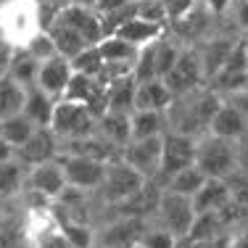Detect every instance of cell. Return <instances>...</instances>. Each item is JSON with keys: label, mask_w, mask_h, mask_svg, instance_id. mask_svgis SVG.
<instances>
[{"label": "cell", "mask_w": 248, "mask_h": 248, "mask_svg": "<svg viewBox=\"0 0 248 248\" xmlns=\"http://www.w3.org/2000/svg\"><path fill=\"white\" fill-rule=\"evenodd\" d=\"M53 111H56V98H50L48 93H43L37 85L29 87L27 100H24V111H21V114H24L34 127H50Z\"/></svg>", "instance_id": "obj_26"}, {"label": "cell", "mask_w": 248, "mask_h": 248, "mask_svg": "<svg viewBox=\"0 0 248 248\" xmlns=\"http://www.w3.org/2000/svg\"><path fill=\"white\" fill-rule=\"evenodd\" d=\"M72 3H77V5H90V8H95L98 0H72Z\"/></svg>", "instance_id": "obj_50"}, {"label": "cell", "mask_w": 248, "mask_h": 248, "mask_svg": "<svg viewBox=\"0 0 248 248\" xmlns=\"http://www.w3.org/2000/svg\"><path fill=\"white\" fill-rule=\"evenodd\" d=\"M203 3V8L209 11L214 19H224V16L230 14V8H232L235 0H201Z\"/></svg>", "instance_id": "obj_42"}, {"label": "cell", "mask_w": 248, "mask_h": 248, "mask_svg": "<svg viewBox=\"0 0 248 248\" xmlns=\"http://www.w3.org/2000/svg\"><path fill=\"white\" fill-rule=\"evenodd\" d=\"M0 3H3V0H0Z\"/></svg>", "instance_id": "obj_54"}, {"label": "cell", "mask_w": 248, "mask_h": 248, "mask_svg": "<svg viewBox=\"0 0 248 248\" xmlns=\"http://www.w3.org/2000/svg\"><path fill=\"white\" fill-rule=\"evenodd\" d=\"M246 43H248V34H246Z\"/></svg>", "instance_id": "obj_52"}, {"label": "cell", "mask_w": 248, "mask_h": 248, "mask_svg": "<svg viewBox=\"0 0 248 248\" xmlns=\"http://www.w3.org/2000/svg\"><path fill=\"white\" fill-rule=\"evenodd\" d=\"M27 172H29V167L21 164L16 156L0 164V198H14L19 193H24Z\"/></svg>", "instance_id": "obj_30"}, {"label": "cell", "mask_w": 248, "mask_h": 248, "mask_svg": "<svg viewBox=\"0 0 248 248\" xmlns=\"http://www.w3.org/2000/svg\"><path fill=\"white\" fill-rule=\"evenodd\" d=\"M206 135H217V138L238 143V140H243L248 135V119L230 103V100H222V106L217 108V114H214V119H211Z\"/></svg>", "instance_id": "obj_20"}, {"label": "cell", "mask_w": 248, "mask_h": 248, "mask_svg": "<svg viewBox=\"0 0 248 248\" xmlns=\"http://www.w3.org/2000/svg\"><path fill=\"white\" fill-rule=\"evenodd\" d=\"M21 50H27L29 56H32L34 61H40V63L48 61V58H53V56H58V53H56V45H53L50 34L45 32V29L34 34V37L27 43V48H21Z\"/></svg>", "instance_id": "obj_37"}, {"label": "cell", "mask_w": 248, "mask_h": 248, "mask_svg": "<svg viewBox=\"0 0 248 248\" xmlns=\"http://www.w3.org/2000/svg\"><path fill=\"white\" fill-rule=\"evenodd\" d=\"M193 164L209 180H227L232 172H238V143L217 138V135H203L196 143Z\"/></svg>", "instance_id": "obj_3"}, {"label": "cell", "mask_w": 248, "mask_h": 248, "mask_svg": "<svg viewBox=\"0 0 248 248\" xmlns=\"http://www.w3.org/2000/svg\"><path fill=\"white\" fill-rule=\"evenodd\" d=\"M164 148H161V169L153 180L161 187H167V182L172 180L177 172H182L185 167H190L196 161V143L198 138H190V135H180L167 129L164 132Z\"/></svg>", "instance_id": "obj_6"}, {"label": "cell", "mask_w": 248, "mask_h": 248, "mask_svg": "<svg viewBox=\"0 0 248 248\" xmlns=\"http://www.w3.org/2000/svg\"><path fill=\"white\" fill-rule=\"evenodd\" d=\"M224 100H230V103H232L235 108H238L240 114H243L246 119H248V87H246V90H238V93H232V95H227Z\"/></svg>", "instance_id": "obj_44"}, {"label": "cell", "mask_w": 248, "mask_h": 248, "mask_svg": "<svg viewBox=\"0 0 248 248\" xmlns=\"http://www.w3.org/2000/svg\"><path fill=\"white\" fill-rule=\"evenodd\" d=\"M58 161L63 167V177H66L69 187L95 193L100 182H103V174H106L103 161H95V158H87V156H74V153H61Z\"/></svg>", "instance_id": "obj_13"}, {"label": "cell", "mask_w": 248, "mask_h": 248, "mask_svg": "<svg viewBox=\"0 0 248 248\" xmlns=\"http://www.w3.org/2000/svg\"><path fill=\"white\" fill-rule=\"evenodd\" d=\"M174 95L169 93V87L161 79L151 82H138L135 90V111H167Z\"/></svg>", "instance_id": "obj_23"}, {"label": "cell", "mask_w": 248, "mask_h": 248, "mask_svg": "<svg viewBox=\"0 0 248 248\" xmlns=\"http://www.w3.org/2000/svg\"><path fill=\"white\" fill-rule=\"evenodd\" d=\"M232 201L230 187L224 180H206V185L193 196V209L196 214H209V211H222Z\"/></svg>", "instance_id": "obj_25"}, {"label": "cell", "mask_w": 248, "mask_h": 248, "mask_svg": "<svg viewBox=\"0 0 248 248\" xmlns=\"http://www.w3.org/2000/svg\"><path fill=\"white\" fill-rule=\"evenodd\" d=\"M198 0H164V8H167V19L169 21H174V19H180L182 14H187V11L196 5Z\"/></svg>", "instance_id": "obj_41"}, {"label": "cell", "mask_w": 248, "mask_h": 248, "mask_svg": "<svg viewBox=\"0 0 248 248\" xmlns=\"http://www.w3.org/2000/svg\"><path fill=\"white\" fill-rule=\"evenodd\" d=\"M24 100H27L24 85H19L8 74L0 77V122L11 119V116H19L24 111Z\"/></svg>", "instance_id": "obj_27"}, {"label": "cell", "mask_w": 248, "mask_h": 248, "mask_svg": "<svg viewBox=\"0 0 248 248\" xmlns=\"http://www.w3.org/2000/svg\"><path fill=\"white\" fill-rule=\"evenodd\" d=\"M66 177H63V167L58 158L53 161H45V164H37V167H29L27 172V185H24V193L27 196H34V198H43L53 203V201L61 198V193L66 190Z\"/></svg>", "instance_id": "obj_12"}, {"label": "cell", "mask_w": 248, "mask_h": 248, "mask_svg": "<svg viewBox=\"0 0 248 248\" xmlns=\"http://www.w3.org/2000/svg\"><path fill=\"white\" fill-rule=\"evenodd\" d=\"M72 77H74L72 61L63 58V56H53V58H48V61L40 63L37 82H34V85H37L43 93H48L50 98L61 100L63 95H66V87H69V82H72Z\"/></svg>", "instance_id": "obj_17"}, {"label": "cell", "mask_w": 248, "mask_h": 248, "mask_svg": "<svg viewBox=\"0 0 248 248\" xmlns=\"http://www.w3.org/2000/svg\"><path fill=\"white\" fill-rule=\"evenodd\" d=\"M153 222H158L161 227H167L177 240L187 238L193 222H196V209H193V198L180 196V193L164 190L161 201H158V209L153 214Z\"/></svg>", "instance_id": "obj_7"}, {"label": "cell", "mask_w": 248, "mask_h": 248, "mask_svg": "<svg viewBox=\"0 0 248 248\" xmlns=\"http://www.w3.org/2000/svg\"><path fill=\"white\" fill-rule=\"evenodd\" d=\"M132 114H122V111H106L98 119V135H103L108 143H114L116 148H124V145L132 140V122H129Z\"/></svg>", "instance_id": "obj_24"}, {"label": "cell", "mask_w": 248, "mask_h": 248, "mask_svg": "<svg viewBox=\"0 0 248 248\" xmlns=\"http://www.w3.org/2000/svg\"><path fill=\"white\" fill-rule=\"evenodd\" d=\"M164 138V135H161ZM161 138H143V140H129L122 148V161L129 164L138 174H143L145 180H153L161 169V148L164 140Z\"/></svg>", "instance_id": "obj_14"}, {"label": "cell", "mask_w": 248, "mask_h": 248, "mask_svg": "<svg viewBox=\"0 0 248 248\" xmlns=\"http://www.w3.org/2000/svg\"><path fill=\"white\" fill-rule=\"evenodd\" d=\"M217 24H219V19H214V16L203 8V3L198 0L187 14H182L180 19H174V21H169L167 29L182 45H198V43H203L209 34L217 32Z\"/></svg>", "instance_id": "obj_11"}, {"label": "cell", "mask_w": 248, "mask_h": 248, "mask_svg": "<svg viewBox=\"0 0 248 248\" xmlns=\"http://www.w3.org/2000/svg\"><path fill=\"white\" fill-rule=\"evenodd\" d=\"M63 98L77 100V103H85L87 108L100 119V116L106 114V108H108V85H106L103 79H98V77L74 74Z\"/></svg>", "instance_id": "obj_15"}, {"label": "cell", "mask_w": 248, "mask_h": 248, "mask_svg": "<svg viewBox=\"0 0 248 248\" xmlns=\"http://www.w3.org/2000/svg\"><path fill=\"white\" fill-rule=\"evenodd\" d=\"M48 34H50L53 45H56V53H58V56H63V58H69V61H72L74 56H79L85 48H90V45L82 40V34L77 32V29L69 27L66 21H61V19L48 29Z\"/></svg>", "instance_id": "obj_28"}, {"label": "cell", "mask_w": 248, "mask_h": 248, "mask_svg": "<svg viewBox=\"0 0 248 248\" xmlns=\"http://www.w3.org/2000/svg\"><path fill=\"white\" fill-rule=\"evenodd\" d=\"M95 248H98V246H95Z\"/></svg>", "instance_id": "obj_55"}, {"label": "cell", "mask_w": 248, "mask_h": 248, "mask_svg": "<svg viewBox=\"0 0 248 248\" xmlns=\"http://www.w3.org/2000/svg\"><path fill=\"white\" fill-rule=\"evenodd\" d=\"M132 140L143 138H161L169 129L167 124V111H132Z\"/></svg>", "instance_id": "obj_29"}, {"label": "cell", "mask_w": 248, "mask_h": 248, "mask_svg": "<svg viewBox=\"0 0 248 248\" xmlns=\"http://www.w3.org/2000/svg\"><path fill=\"white\" fill-rule=\"evenodd\" d=\"M148 219L140 217H111L100 227H95V246L98 248H132L140 246Z\"/></svg>", "instance_id": "obj_8"}, {"label": "cell", "mask_w": 248, "mask_h": 248, "mask_svg": "<svg viewBox=\"0 0 248 248\" xmlns=\"http://www.w3.org/2000/svg\"><path fill=\"white\" fill-rule=\"evenodd\" d=\"M58 156H61V140L56 138V132L50 127H37L32 132V138L16 148V158L27 167H37V164L53 161Z\"/></svg>", "instance_id": "obj_16"}, {"label": "cell", "mask_w": 248, "mask_h": 248, "mask_svg": "<svg viewBox=\"0 0 248 248\" xmlns=\"http://www.w3.org/2000/svg\"><path fill=\"white\" fill-rule=\"evenodd\" d=\"M50 129L56 132V138L61 140V143L79 140V138H87V135H93L98 129V116L93 114L85 103L61 98V100H56Z\"/></svg>", "instance_id": "obj_4"}, {"label": "cell", "mask_w": 248, "mask_h": 248, "mask_svg": "<svg viewBox=\"0 0 248 248\" xmlns=\"http://www.w3.org/2000/svg\"><path fill=\"white\" fill-rule=\"evenodd\" d=\"M138 19H145V21H153V24L169 27L164 0H138Z\"/></svg>", "instance_id": "obj_38"}, {"label": "cell", "mask_w": 248, "mask_h": 248, "mask_svg": "<svg viewBox=\"0 0 248 248\" xmlns=\"http://www.w3.org/2000/svg\"><path fill=\"white\" fill-rule=\"evenodd\" d=\"M164 34H167V27L161 24H153V21H145V19H132L127 21L124 27H119L111 37H119L124 43L135 45V48H145V45L156 43V40H161Z\"/></svg>", "instance_id": "obj_22"}, {"label": "cell", "mask_w": 248, "mask_h": 248, "mask_svg": "<svg viewBox=\"0 0 248 248\" xmlns=\"http://www.w3.org/2000/svg\"><path fill=\"white\" fill-rule=\"evenodd\" d=\"M129 3H135V0H98L95 11L103 16V14H111V11H119V8H124V5H129Z\"/></svg>", "instance_id": "obj_45"}, {"label": "cell", "mask_w": 248, "mask_h": 248, "mask_svg": "<svg viewBox=\"0 0 248 248\" xmlns=\"http://www.w3.org/2000/svg\"><path fill=\"white\" fill-rule=\"evenodd\" d=\"M238 40H240V34L232 32V29H217V32L209 34L203 43L193 45V48L198 50L206 85H209V82L219 74V69L224 66V61H227V56L232 53V48L238 45Z\"/></svg>", "instance_id": "obj_10"}, {"label": "cell", "mask_w": 248, "mask_h": 248, "mask_svg": "<svg viewBox=\"0 0 248 248\" xmlns=\"http://www.w3.org/2000/svg\"><path fill=\"white\" fill-rule=\"evenodd\" d=\"M14 156H16L14 145H8L5 140H0V164H3V161H8V158H14Z\"/></svg>", "instance_id": "obj_47"}, {"label": "cell", "mask_w": 248, "mask_h": 248, "mask_svg": "<svg viewBox=\"0 0 248 248\" xmlns=\"http://www.w3.org/2000/svg\"><path fill=\"white\" fill-rule=\"evenodd\" d=\"M14 53H16L14 45H8L3 37H0V77H3V74H8L11 61H14Z\"/></svg>", "instance_id": "obj_43"}, {"label": "cell", "mask_w": 248, "mask_h": 248, "mask_svg": "<svg viewBox=\"0 0 248 248\" xmlns=\"http://www.w3.org/2000/svg\"><path fill=\"white\" fill-rule=\"evenodd\" d=\"M135 90H138V82L135 77H124L116 79L114 85H108V108L106 111H122V114H132L135 111Z\"/></svg>", "instance_id": "obj_31"}, {"label": "cell", "mask_w": 248, "mask_h": 248, "mask_svg": "<svg viewBox=\"0 0 248 248\" xmlns=\"http://www.w3.org/2000/svg\"><path fill=\"white\" fill-rule=\"evenodd\" d=\"M177 248H206V246H203V243H193V240H185V238H182L180 243H177Z\"/></svg>", "instance_id": "obj_48"}, {"label": "cell", "mask_w": 248, "mask_h": 248, "mask_svg": "<svg viewBox=\"0 0 248 248\" xmlns=\"http://www.w3.org/2000/svg\"><path fill=\"white\" fill-rule=\"evenodd\" d=\"M224 19H230L232 32H238L240 37H246L248 34V0H235L230 14L224 16Z\"/></svg>", "instance_id": "obj_40"}, {"label": "cell", "mask_w": 248, "mask_h": 248, "mask_svg": "<svg viewBox=\"0 0 248 248\" xmlns=\"http://www.w3.org/2000/svg\"><path fill=\"white\" fill-rule=\"evenodd\" d=\"M206 180H209V177L201 172L196 164H190V167H185L182 172H177L172 180L167 182V187H164V190H172V193H180V196L193 198L201 187L206 185Z\"/></svg>", "instance_id": "obj_32"}, {"label": "cell", "mask_w": 248, "mask_h": 248, "mask_svg": "<svg viewBox=\"0 0 248 248\" xmlns=\"http://www.w3.org/2000/svg\"><path fill=\"white\" fill-rule=\"evenodd\" d=\"M238 169L248 172V135L243 140H238Z\"/></svg>", "instance_id": "obj_46"}, {"label": "cell", "mask_w": 248, "mask_h": 248, "mask_svg": "<svg viewBox=\"0 0 248 248\" xmlns=\"http://www.w3.org/2000/svg\"><path fill=\"white\" fill-rule=\"evenodd\" d=\"M61 153H74V156H87V158H95V161H116L122 156V151L116 148L114 143L103 138V135L93 132L87 138H79V140H69V143H61Z\"/></svg>", "instance_id": "obj_21"}, {"label": "cell", "mask_w": 248, "mask_h": 248, "mask_svg": "<svg viewBox=\"0 0 248 248\" xmlns=\"http://www.w3.org/2000/svg\"><path fill=\"white\" fill-rule=\"evenodd\" d=\"M11 248H34V246H32V243H29V240L24 238V240H19V243H14Z\"/></svg>", "instance_id": "obj_49"}, {"label": "cell", "mask_w": 248, "mask_h": 248, "mask_svg": "<svg viewBox=\"0 0 248 248\" xmlns=\"http://www.w3.org/2000/svg\"><path fill=\"white\" fill-rule=\"evenodd\" d=\"M34 124L27 119L24 114H19V116H11V119H5V122H0V140H5L8 145H14V151L19 148V145H24L29 138H32V132H34Z\"/></svg>", "instance_id": "obj_33"}, {"label": "cell", "mask_w": 248, "mask_h": 248, "mask_svg": "<svg viewBox=\"0 0 248 248\" xmlns=\"http://www.w3.org/2000/svg\"><path fill=\"white\" fill-rule=\"evenodd\" d=\"M37 69H40V61H34L27 50H16L14 61H11V69H8V77H14L19 85H24L29 90L37 82Z\"/></svg>", "instance_id": "obj_34"}, {"label": "cell", "mask_w": 248, "mask_h": 248, "mask_svg": "<svg viewBox=\"0 0 248 248\" xmlns=\"http://www.w3.org/2000/svg\"><path fill=\"white\" fill-rule=\"evenodd\" d=\"M180 240L169 232L167 227H161L158 222L148 219V227H145L143 238H140V248H177Z\"/></svg>", "instance_id": "obj_36"}, {"label": "cell", "mask_w": 248, "mask_h": 248, "mask_svg": "<svg viewBox=\"0 0 248 248\" xmlns=\"http://www.w3.org/2000/svg\"><path fill=\"white\" fill-rule=\"evenodd\" d=\"M143 182H145L143 174H138L129 164H124L122 158H116V161L106 164L103 182H100V187L93 196H95L106 209H111V206L127 201L132 193H138L140 187H143Z\"/></svg>", "instance_id": "obj_5"}, {"label": "cell", "mask_w": 248, "mask_h": 248, "mask_svg": "<svg viewBox=\"0 0 248 248\" xmlns=\"http://www.w3.org/2000/svg\"><path fill=\"white\" fill-rule=\"evenodd\" d=\"M132 248H140V246H132Z\"/></svg>", "instance_id": "obj_53"}, {"label": "cell", "mask_w": 248, "mask_h": 248, "mask_svg": "<svg viewBox=\"0 0 248 248\" xmlns=\"http://www.w3.org/2000/svg\"><path fill=\"white\" fill-rule=\"evenodd\" d=\"M58 19L66 21L72 29H77L87 45H98L100 40H103V24H100V14H98L95 8H90V5H77V3H72L61 16H58Z\"/></svg>", "instance_id": "obj_19"}, {"label": "cell", "mask_w": 248, "mask_h": 248, "mask_svg": "<svg viewBox=\"0 0 248 248\" xmlns=\"http://www.w3.org/2000/svg\"><path fill=\"white\" fill-rule=\"evenodd\" d=\"M222 95H217L211 87H198L193 93L174 98L167 108V124L172 132L203 138L209 132V124L214 119L217 108L222 106Z\"/></svg>", "instance_id": "obj_1"}, {"label": "cell", "mask_w": 248, "mask_h": 248, "mask_svg": "<svg viewBox=\"0 0 248 248\" xmlns=\"http://www.w3.org/2000/svg\"><path fill=\"white\" fill-rule=\"evenodd\" d=\"M246 87H248V74H246Z\"/></svg>", "instance_id": "obj_51"}, {"label": "cell", "mask_w": 248, "mask_h": 248, "mask_svg": "<svg viewBox=\"0 0 248 248\" xmlns=\"http://www.w3.org/2000/svg\"><path fill=\"white\" fill-rule=\"evenodd\" d=\"M72 69L74 74H85V77H98L103 74V56H100L98 45H90L79 53V56L72 58Z\"/></svg>", "instance_id": "obj_35"}, {"label": "cell", "mask_w": 248, "mask_h": 248, "mask_svg": "<svg viewBox=\"0 0 248 248\" xmlns=\"http://www.w3.org/2000/svg\"><path fill=\"white\" fill-rule=\"evenodd\" d=\"M161 82L169 87V93H172L174 98L185 95V93H193V90H198V87H206L198 50L193 48V45H185L182 53H180V58L174 61L172 72L164 77Z\"/></svg>", "instance_id": "obj_9"}, {"label": "cell", "mask_w": 248, "mask_h": 248, "mask_svg": "<svg viewBox=\"0 0 248 248\" xmlns=\"http://www.w3.org/2000/svg\"><path fill=\"white\" fill-rule=\"evenodd\" d=\"M224 182H227L230 196H232L235 203L243 206V209H248V172L238 169V172H232V174H230Z\"/></svg>", "instance_id": "obj_39"}, {"label": "cell", "mask_w": 248, "mask_h": 248, "mask_svg": "<svg viewBox=\"0 0 248 248\" xmlns=\"http://www.w3.org/2000/svg\"><path fill=\"white\" fill-rule=\"evenodd\" d=\"M37 32H43V27H40L34 0H3L0 3V37L8 45L21 50Z\"/></svg>", "instance_id": "obj_2"}, {"label": "cell", "mask_w": 248, "mask_h": 248, "mask_svg": "<svg viewBox=\"0 0 248 248\" xmlns=\"http://www.w3.org/2000/svg\"><path fill=\"white\" fill-rule=\"evenodd\" d=\"M161 193H164V187L158 185L156 180H145L138 193H132V196L127 201H122V203L111 206V211H114V217L153 219V214H156V209H158V201H161Z\"/></svg>", "instance_id": "obj_18"}]
</instances>
